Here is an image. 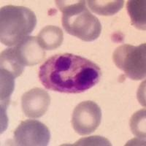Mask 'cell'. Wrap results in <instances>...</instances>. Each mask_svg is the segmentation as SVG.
Returning a JSON list of instances; mask_svg holds the SVG:
<instances>
[{
    "label": "cell",
    "mask_w": 146,
    "mask_h": 146,
    "mask_svg": "<svg viewBox=\"0 0 146 146\" xmlns=\"http://www.w3.org/2000/svg\"><path fill=\"white\" fill-rule=\"evenodd\" d=\"M1 70H5L13 75L15 78L20 76L24 70V66L21 63L15 53V47L5 49L0 56Z\"/></svg>",
    "instance_id": "obj_11"
},
{
    "label": "cell",
    "mask_w": 146,
    "mask_h": 146,
    "mask_svg": "<svg viewBox=\"0 0 146 146\" xmlns=\"http://www.w3.org/2000/svg\"><path fill=\"white\" fill-rule=\"evenodd\" d=\"M74 145H111V144L106 138L100 136H93L83 138L76 142Z\"/></svg>",
    "instance_id": "obj_15"
},
{
    "label": "cell",
    "mask_w": 146,
    "mask_h": 146,
    "mask_svg": "<svg viewBox=\"0 0 146 146\" xmlns=\"http://www.w3.org/2000/svg\"><path fill=\"white\" fill-rule=\"evenodd\" d=\"M132 133L139 139L145 140V110H141L133 115L130 120Z\"/></svg>",
    "instance_id": "obj_14"
},
{
    "label": "cell",
    "mask_w": 146,
    "mask_h": 146,
    "mask_svg": "<svg viewBox=\"0 0 146 146\" xmlns=\"http://www.w3.org/2000/svg\"><path fill=\"white\" fill-rule=\"evenodd\" d=\"M36 25V17L23 6L6 5L0 10V40L8 47H15L28 36Z\"/></svg>",
    "instance_id": "obj_3"
},
{
    "label": "cell",
    "mask_w": 146,
    "mask_h": 146,
    "mask_svg": "<svg viewBox=\"0 0 146 146\" xmlns=\"http://www.w3.org/2000/svg\"><path fill=\"white\" fill-rule=\"evenodd\" d=\"M18 59L23 66H34L45 58V52L41 48L37 37L28 36L15 46Z\"/></svg>",
    "instance_id": "obj_8"
},
{
    "label": "cell",
    "mask_w": 146,
    "mask_h": 146,
    "mask_svg": "<svg viewBox=\"0 0 146 146\" xmlns=\"http://www.w3.org/2000/svg\"><path fill=\"white\" fill-rule=\"evenodd\" d=\"M50 139L48 128L36 120L23 121L14 131V141L16 145L46 146Z\"/></svg>",
    "instance_id": "obj_6"
},
{
    "label": "cell",
    "mask_w": 146,
    "mask_h": 146,
    "mask_svg": "<svg viewBox=\"0 0 146 146\" xmlns=\"http://www.w3.org/2000/svg\"><path fill=\"white\" fill-rule=\"evenodd\" d=\"M91 10L100 15H113L123 8V1L111 0V1H87Z\"/></svg>",
    "instance_id": "obj_13"
},
{
    "label": "cell",
    "mask_w": 146,
    "mask_h": 146,
    "mask_svg": "<svg viewBox=\"0 0 146 146\" xmlns=\"http://www.w3.org/2000/svg\"><path fill=\"white\" fill-rule=\"evenodd\" d=\"M145 0H129L127 2V11L131 24L137 29L145 30Z\"/></svg>",
    "instance_id": "obj_12"
},
{
    "label": "cell",
    "mask_w": 146,
    "mask_h": 146,
    "mask_svg": "<svg viewBox=\"0 0 146 146\" xmlns=\"http://www.w3.org/2000/svg\"><path fill=\"white\" fill-rule=\"evenodd\" d=\"M101 76L96 64L68 53L50 57L39 70V78L45 88L66 94L84 92L97 84Z\"/></svg>",
    "instance_id": "obj_1"
},
{
    "label": "cell",
    "mask_w": 146,
    "mask_h": 146,
    "mask_svg": "<svg viewBox=\"0 0 146 146\" xmlns=\"http://www.w3.org/2000/svg\"><path fill=\"white\" fill-rule=\"evenodd\" d=\"M63 13L62 25L66 32L85 42H92L100 36L102 25L99 19L86 7V1H56Z\"/></svg>",
    "instance_id": "obj_2"
},
{
    "label": "cell",
    "mask_w": 146,
    "mask_h": 146,
    "mask_svg": "<svg viewBox=\"0 0 146 146\" xmlns=\"http://www.w3.org/2000/svg\"><path fill=\"white\" fill-rule=\"evenodd\" d=\"M50 103V97L46 91L35 88L23 94L21 106L23 113L30 118H38L45 114Z\"/></svg>",
    "instance_id": "obj_7"
},
{
    "label": "cell",
    "mask_w": 146,
    "mask_h": 146,
    "mask_svg": "<svg viewBox=\"0 0 146 146\" xmlns=\"http://www.w3.org/2000/svg\"><path fill=\"white\" fill-rule=\"evenodd\" d=\"M15 88V78L9 72L1 70V119L2 126H7L6 110L10 104V98Z\"/></svg>",
    "instance_id": "obj_9"
},
{
    "label": "cell",
    "mask_w": 146,
    "mask_h": 146,
    "mask_svg": "<svg viewBox=\"0 0 146 146\" xmlns=\"http://www.w3.org/2000/svg\"><path fill=\"white\" fill-rule=\"evenodd\" d=\"M102 110L93 101H85L75 107L72 116V126L80 135H89L100 125Z\"/></svg>",
    "instance_id": "obj_5"
},
{
    "label": "cell",
    "mask_w": 146,
    "mask_h": 146,
    "mask_svg": "<svg viewBox=\"0 0 146 146\" xmlns=\"http://www.w3.org/2000/svg\"><path fill=\"white\" fill-rule=\"evenodd\" d=\"M64 40L62 30L58 27L47 26L44 27L37 36L39 44L42 49L54 50L62 45Z\"/></svg>",
    "instance_id": "obj_10"
},
{
    "label": "cell",
    "mask_w": 146,
    "mask_h": 146,
    "mask_svg": "<svg viewBox=\"0 0 146 146\" xmlns=\"http://www.w3.org/2000/svg\"><path fill=\"white\" fill-rule=\"evenodd\" d=\"M113 60L118 68L134 80H143L146 75V45L139 46L125 44L115 50Z\"/></svg>",
    "instance_id": "obj_4"
}]
</instances>
